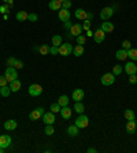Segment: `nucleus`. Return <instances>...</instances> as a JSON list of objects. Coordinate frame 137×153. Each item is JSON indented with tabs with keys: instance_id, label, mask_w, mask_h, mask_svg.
<instances>
[{
	"instance_id": "obj_1",
	"label": "nucleus",
	"mask_w": 137,
	"mask_h": 153,
	"mask_svg": "<svg viewBox=\"0 0 137 153\" xmlns=\"http://www.w3.org/2000/svg\"><path fill=\"white\" fill-rule=\"evenodd\" d=\"M4 77L7 79L8 83L14 81L16 77H18V72H16V69L14 68V66H8V68L6 69V72H4Z\"/></svg>"
},
{
	"instance_id": "obj_2",
	"label": "nucleus",
	"mask_w": 137,
	"mask_h": 153,
	"mask_svg": "<svg viewBox=\"0 0 137 153\" xmlns=\"http://www.w3.org/2000/svg\"><path fill=\"white\" fill-rule=\"evenodd\" d=\"M78 128H86L88 125H89V119H88V116H85V115H80L77 119H75V123H74Z\"/></svg>"
},
{
	"instance_id": "obj_3",
	"label": "nucleus",
	"mask_w": 137,
	"mask_h": 153,
	"mask_svg": "<svg viewBox=\"0 0 137 153\" xmlns=\"http://www.w3.org/2000/svg\"><path fill=\"white\" fill-rule=\"evenodd\" d=\"M27 91H29V95H32V97H40L43 94V87L40 84H30Z\"/></svg>"
},
{
	"instance_id": "obj_4",
	"label": "nucleus",
	"mask_w": 137,
	"mask_h": 153,
	"mask_svg": "<svg viewBox=\"0 0 137 153\" xmlns=\"http://www.w3.org/2000/svg\"><path fill=\"white\" fill-rule=\"evenodd\" d=\"M73 46L70 44V43H65V44H60L59 46V55H63V57H66V55H70L71 52H73Z\"/></svg>"
},
{
	"instance_id": "obj_5",
	"label": "nucleus",
	"mask_w": 137,
	"mask_h": 153,
	"mask_svg": "<svg viewBox=\"0 0 137 153\" xmlns=\"http://www.w3.org/2000/svg\"><path fill=\"white\" fill-rule=\"evenodd\" d=\"M114 81H115L114 73H104L102 76V84L103 86H113Z\"/></svg>"
},
{
	"instance_id": "obj_6",
	"label": "nucleus",
	"mask_w": 137,
	"mask_h": 153,
	"mask_svg": "<svg viewBox=\"0 0 137 153\" xmlns=\"http://www.w3.org/2000/svg\"><path fill=\"white\" fill-rule=\"evenodd\" d=\"M113 14H114V8L113 7H104L100 11V18H102L103 21H107V20H110L111 17H113Z\"/></svg>"
},
{
	"instance_id": "obj_7",
	"label": "nucleus",
	"mask_w": 137,
	"mask_h": 153,
	"mask_svg": "<svg viewBox=\"0 0 137 153\" xmlns=\"http://www.w3.org/2000/svg\"><path fill=\"white\" fill-rule=\"evenodd\" d=\"M43 115H44V108H37V109H34V110H32L30 112L29 119L36 121V120H39L40 117H43Z\"/></svg>"
},
{
	"instance_id": "obj_8",
	"label": "nucleus",
	"mask_w": 137,
	"mask_h": 153,
	"mask_svg": "<svg viewBox=\"0 0 137 153\" xmlns=\"http://www.w3.org/2000/svg\"><path fill=\"white\" fill-rule=\"evenodd\" d=\"M104 39H106V32H104V30H102V29H98L96 32H93V40L96 41L98 44L103 43V41H104Z\"/></svg>"
},
{
	"instance_id": "obj_9",
	"label": "nucleus",
	"mask_w": 137,
	"mask_h": 153,
	"mask_svg": "<svg viewBox=\"0 0 137 153\" xmlns=\"http://www.w3.org/2000/svg\"><path fill=\"white\" fill-rule=\"evenodd\" d=\"M11 144H12V139L10 135H0V148L7 149Z\"/></svg>"
},
{
	"instance_id": "obj_10",
	"label": "nucleus",
	"mask_w": 137,
	"mask_h": 153,
	"mask_svg": "<svg viewBox=\"0 0 137 153\" xmlns=\"http://www.w3.org/2000/svg\"><path fill=\"white\" fill-rule=\"evenodd\" d=\"M58 18L62 21V22H67V21L70 20V11L66 10V8H60L58 12Z\"/></svg>"
},
{
	"instance_id": "obj_11",
	"label": "nucleus",
	"mask_w": 137,
	"mask_h": 153,
	"mask_svg": "<svg viewBox=\"0 0 137 153\" xmlns=\"http://www.w3.org/2000/svg\"><path fill=\"white\" fill-rule=\"evenodd\" d=\"M43 121L45 123V124H54L55 121H56V119H55V113L52 112H44L43 115Z\"/></svg>"
},
{
	"instance_id": "obj_12",
	"label": "nucleus",
	"mask_w": 137,
	"mask_h": 153,
	"mask_svg": "<svg viewBox=\"0 0 137 153\" xmlns=\"http://www.w3.org/2000/svg\"><path fill=\"white\" fill-rule=\"evenodd\" d=\"M84 95H85L84 90H81V88H75L74 91H73V94H71V98H73V99H74L75 102H80L81 99H84Z\"/></svg>"
},
{
	"instance_id": "obj_13",
	"label": "nucleus",
	"mask_w": 137,
	"mask_h": 153,
	"mask_svg": "<svg viewBox=\"0 0 137 153\" xmlns=\"http://www.w3.org/2000/svg\"><path fill=\"white\" fill-rule=\"evenodd\" d=\"M125 72L128 73V75H136L137 73V66H136V64H134V61L128 62V64L125 65Z\"/></svg>"
},
{
	"instance_id": "obj_14",
	"label": "nucleus",
	"mask_w": 137,
	"mask_h": 153,
	"mask_svg": "<svg viewBox=\"0 0 137 153\" xmlns=\"http://www.w3.org/2000/svg\"><path fill=\"white\" fill-rule=\"evenodd\" d=\"M82 30H84V29H82V25H80V24H73V26L70 28V33L74 37L82 35Z\"/></svg>"
},
{
	"instance_id": "obj_15",
	"label": "nucleus",
	"mask_w": 137,
	"mask_h": 153,
	"mask_svg": "<svg viewBox=\"0 0 137 153\" xmlns=\"http://www.w3.org/2000/svg\"><path fill=\"white\" fill-rule=\"evenodd\" d=\"M71 113H73V110L69 108V105L62 106V109H60V115H62V117L63 119H66V120H69V119L71 117Z\"/></svg>"
},
{
	"instance_id": "obj_16",
	"label": "nucleus",
	"mask_w": 137,
	"mask_h": 153,
	"mask_svg": "<svg viewBox=\"0 0 137 153\" xmlns=\"http://www.w3.org/2000/svg\"><path fill=\"white\" fill-rule=\"evenodd\" d=\"M18 127V123L15 120H7L4 121V130H7V131H14V130Z\"/></svg>"
},
{
	"instance_id": "obj_17",
	"label": "nucleus",
	"mask_w": 137,
	"mask_h": 153,
	"mask_svg": "<svg viewBox=\"0 0 137 153\" xmlns=\"http://www.w3.org/2000/svg\"><path fill=\"white\" fill-rule=\"evenodd\" d=\"M88 14H89V12H86L84 8H78V10L75 11V18H77V20H81V21H85V20H88Z\"/></svg>"
},
{
	"instance_id": "obj_18",
	"label": "nucleus",
	"mask_w": 137,
	"mask_h": 153,
	"mask_svg": "<svg viewBox=\"0 0 137 153\" xmlns=\"http://www.w3.org/2000/svg\"><path fill=\"white\" fill-rule=\"evenodd\" d=\"M21 87H22V83H21L18 79H15L14 81H11L10 83V88H11V93H18L21 90Z\"/></svg>"
},
{
	"instance_id": "obj_19",
	"label": "nucleus",
	"mask_w": 137,
	"mask_h": 153,
	"mask_svg": "<svg viewBox=\"0 0 137 153\" xmlns=\"http://www.w3.org/2000/svg\"><path fill=\"white\" fill-rule=\"evenodd\" d=\"M136 120H129L128 121V124H126V133L128 134H133L134 131H136Z\"/></svg>"
},
{
	"instance_id": "obj_20",
	"label": "nucleus",
	"mask_w": 137,
	"mask_h": 153,
	"mask_svg": "<svg viewBox=\"0 0 137 153\" xmlns=\"http://www.w3.org/2000/svg\"><path fill=\"white\" fill-rule=\"evenodd\" d=\"M49 46H47V44H41L40 47H34V50L36 51H39L41 55H47V54H49Z\"/></svg>"
},
{
	"instance_id": "obj_21",
	"label": "nucleus",
	"mask_w": 137,
	"mask_h": 153,
	"mask_svg": "<svg viewBox=\"0 0 137 153\" xmlns=\"http://www.w3.org/2000/svg\"><path fill=\"white\" fill-rule=\"evenodd\" d=\"M78 133H80V128L75 124L69 125V128H67V134H69L70 137H77V135H78Z\"/></svg>"
},
{
	"instance_id": "obj_22",
	"label": "nucleus",
	"mask_w": 137,
	"mask_h": 153,
	"mask_svg": "<svg viewBox=\"0 0 137 153\" xmlns=\"http://www.w3.org/2000/svg\"><path fill=\"white\" fill-rule=\"evenodd\" d=\"M48 7L51 8V10H55V11H58L62 8V3L59 1V0H51L49 4H48Z\"/></svg>"
},
{
	"instance_id": "obj_23",
	"label": "nucleus",
	"mask_w": 137,
	"mask_h": 153,
	"mask_svg": "<svg viewBox=\"0 0 137 153\" xmlns=\"http://www.w3.org/2000/svg\"><path fill=\"white\" fill-rule=\"evenodd\" d=\"M102 30H104L106 33H111L114 30V25L111 24V22H103L102 24Z\"/></svg>"
},
{
	"instance_id": "obj_24",
	"label": "nucleus",
	"mask_w": 137,
	"mask_h": 153,
	"mask_svg": "<svg viewBox=\"0 0 137 153\" xmlns=\"http://www.w3.org/2000/svg\"><path fill=\"white\" fill-rule=\"evenodd\" d=\"M115 57H117V59L119 61H125L126 58H128V50H119V51H117V54H115Z\"/></svg>"
},
{
	"instance_id": "obj_25",
	"label": "nucleus",
	"mask_w": 137,
	"mask_h": 153,
	"mask_svg": "<svg viewBox=\"0 0 137 153\" xmlns=\"http://www.w3.org/2000/svg\"><path fill=\"white\" fill-rule=\"evenodd\" d=\"M123 116H125V119L128 121L129 120H136V117H134V112L132 110V109H126L125 112H123Z\"/></svg>"
},
{
	"instance_id": "obj_26",
	"label": "nucleus",
	"mask_w": 137,
	"mask_h": 153,
	"mask_svg": "<svg viewBox=\"0 0 137 153\" xmlns=\"http://www.w3.org/2000/svg\"><path fill=\"white\" fill-rule=\"evenodd\" d=\"M27 17H29V12H27V11H19V12H16L15 18L18 21H26Z\"/></svg>"
},
{
	"instance_id": "obj_27",
	"label": "nucleus",
	"mask_w": 137,
	"mask_h": 153,
	"mask_svg": "<svg viewBox=\"0 0 137 153\" xmlns=\"http://www.w3.org/2000/svg\"><path fill=\"white\" fill-rule=\"evenodd\" d=\"M128 58H130L132 61H137V50L136 49L128 50Z\"/></svg>"
},
{
	"instance_id": "obj_28",
	"label": "nucleus",
	"mask_w": 137,
	"mask_h": 153,
	"mask_svg": "<svg viewBox=\"0 0 137 153\" xmlns=\"http://www.w3.org/2000/svg\"><path fill=\"white\" fill-rule=\"evenodd\" d=\"M73 54H74L75 57H81L82 54H84V46H77V47H74L73 49Z\"/></svg>"
},
{
	"instance_id": "obj_29",
	"label": "nucleus",
	"mask_w": 137,
	"mask_h": 153,
	"mask_svg": "<svg viewBox=\"0 0 137 153\" xmlns=\"http://www.w3.org/2000/svg\"><path fill=\"white\" fill-rule=\"evenodd\" d=\"M74 110L77 113H78V115H81V113H84V110H85V106H84V105L81 104V101L80 102H75V105H74Z\"/></svg>"
},
{
	"instance_id": "obj_30",
	"label": "nucleus",
	"mask_w": 137,
	"mask_h": 153,
	"mask_svg": "<svg viewBox=\"0 0 137 153\" xmlns=\"http://www.w3.org/2000/svg\"><path fill=\"white\" fill-rule=\"evenodd\" d=\"M58 104L60 105V106H66V105H69V97L67 95H60L58 99Z\"/></svg>"
},
{
	"instance_id": "obj_31",
	"label": "nucleus",
	"mask_w": 137,
	"mask_h": 153,
	"mask_svg": "<svg viewBox=\"0 0 137 153\" xmlns=\"http://www.w3.org/2000/svg\"><path fill=\"white\" fill-rule=\"evenodd\" d=\"M60 44H62V36H59V35H55V36H52V46H56V47H59Z\"/></svg>"
},
{
	"instance_id": "obj_32",
	"label": "nucleus",
	"mask_w": 137,
	"mask_h": 153,
	"mask_svg": "<svg viewBox=\"0 0 137 153\" xmlns=\"http://www.w3.org/2000/svg\"><path fill=\"white\" fill-rule=\"evenodd\" d=\"M0 94H1L3 97H8V95L11 94V88L7 87V86H3V87H0Z\"/></svg>"
},
{
	"instance_id": "obj_33",
	"label": "nucleus",
	"mask_w": 137,
	"mask_h": 153,
	"mask_svg": "<svg viewBox=\"0 0 137 153\" xmlns=\"http://www.w3.org/2000/svg\"><path fill=\"white\" fill-rule=\"evenodd\" d=\"M122 70H123V66H121V65H114V68H113L114 76H119L122 73Z\"/></svg>"
},
{
	"instance_id": "obj_34",
	"label": "nucleus",
	"mask_w": 137,
	"mask_h": 153,
	"mask_svg": "<svg viewBox=\"0 0 137 153\" xmlns=\"http://www.w3.org/2000/svg\"><path fill=\"white\" fill-rule=\"evenodd\" d=\"M60 109H62V106L56 102V104H52L51 105V108H49V110H51L52 113H58V112H60Z\"/></svg>"
},
{
	"instance_id": "obj_35",
	"label": "nucleus",
	"mask_w": 137,
	"mask_h": 153,
	"mask_svg": "<svg viewBox=\"0 0 137 153\" xmlns=\"http://www.w3.org/2000/svg\"><path fill=\"white\" fill-rule=\"evenodd\" d=\"M44 133L47 134V135H52V134L55 133L54 127H52V124H45V130H44Z\"/></svg>"
},
{
	"instance_id": "obj_36",
	"label": "nucleus",
	"mask_w": 137,
	"mask_h": 153,
	"mask_svg": "<svg viewBox=\"0 0 137 153\" xmlns=\"http://www.w3.org/2000/svg\"><path fill=\"white\" fill-rule=\"evenodd\" d=\"M75 39H77V44H80V46H84V44H85L86 37L84 36V35H80V36H77Z\"/></svg>"
},
{
	"instance_id": "obj_37",
	"label": "nucleus",
	"mask_w": 137,
	"mask_h": 153,
	"mask_svg": "<svg viewBox=\"0 0 137 153\" xmlns=\"http://www.w3.org/2000/svg\"><path fill=\"white\" fill-rule=\"evenodd\" d=\"M27 20L32 21V22H36V21L39 20V15L34 14V12H29V17H27Z\"/></svg>"
},
{
	"instance_id": "obj_38",
	"label": "nucleus",
	"mask_w": 137,
	"mask_h": 153,
	"mask_svg": "<svg viewBox=\"0 0 137 153\" xmlns=\"http://www.w3.org/2000/svg\"><path fill=\"white\" fill-rule=\"evenodd\" d=\"M122 49H123V50L132 49V43H130L129 40H123V41H122Z\"/></svg>"
},
{
	"instance_id": "obj_39",
	"label": "nucleus",
	"mask_w": 137,
	"mask_h": 153,
	"mask_svg": "<svg viewBox=\"0 0 137 153\" xmlns=\"http://www.w3.org/2000/svg\"><path fill=\"white\" fill-rule=\"evenodd\" d=\"M71 7V0H65L62 3V8H66V10H70Z\"/></svg>"
},
{
	"instance_id": "obj_40",
	"label": "nucleus",
	"mask_w": 137,
	"mask_h": 153,
	"mask_svg": "<svg viewBox=\"0 0 137 153\" xmlns=\"http://www.w3.org/2000/svg\"><path fill=\"white\" fill-rule=\"evenodd\" d=\"M49 54H52V55H58V54H59V47L52 46L51 49H49Z\"/></svg>"
},
{
	"instance_id": "obj_41",
	"label": "nucleus",
	"mask_w": 137,
	"mask_h": 153,
	"mask_svg": "<svg viewBox=\"0 0 137 153\" xmlns=\"http://www.w3.org/2000/svg\"><path fill=\"white\" fill-rule=\"evenodd\" d=\"M14 68H15V69H22V68H24V62H22V61H19V59H15Z\"/></svg>"
},
{
	"instance_id": "obj_42",
	"label": "nucleus",
	"mask_w": 137,
	"mask_h": 153,
	"mask_svg": "<svg viewBox=\"0 0 137 153\" xmlns=\"http://www.w3.org/2000/svg\"><path fill=\"white\" fill-rule=\"evenodd\" d=\"M82 29H85V30L90 29V20H85V21H84V24H82Z\"/></svg>"
},
{
	"instance_id": "obj_43",
	"label": "nucleus",
	"mask_w": 137,
	"mask_h": 153,
	"mask_svg": "<svg viewBox=\"0 0 137 153\" xmlns=\"http://www.w3.org/2000/svg\"><path fill=\"white\" fill-rule=\"evenodd\" d=\"M129 81L132 84H136L137 83V76L136 75H129Z\"/></svg>"
},
{
	"instance_id": "obj_44",
	"label": "nucleus",
	"mask_w": 137,
	"mask_h": 153,
	"mask_svg": "<svg viewBox=\"0 0 137 153\" xmlns=\"http://www.w3.org/2000/svg\"><path fill=\"white\" fill-rule=\"evenodd\" d=\"M8 10H10V6H1V7H0V12H1V14H7Z\"/></svg>"
},
{
	"instance_id": "obj_45",
	"label": "nucleus",
	"mask_w": 137,
	"mask_h": 153,
	"mask_svg": "<svg viewBox=\"0 0 137 153\" xmlns=\"http://www.w3.org/2000/svg\"><path fill=\"white\" fill-rule=\"evenodd\" d=\"M7 79H6V77L4 76H0V87H3V86H7Z\"/></svg>"
},
{
	"instance_id": "obj_46",
	"label": "nucleus",
	"mask_w": 137,
	"mask_h": 153,
	"mask_svg": "<svg viewBox=\"0 0 137 153\" xmlns=\"http://www.w3.org/2000/svg\"><path fill=\"white\" fill-rule=\"evenodd\" d=\"M15 59H16V58H8L7 65H8V66H14V64H15Z\"/></svg>"
},
{
	"instance_id": "obj_47",
	"label": "nucleus",
	"mask_w": 137,
	"mask_h": 153,
	"mask_svg": "<svg viewBox=\"0 0 137 153\" xmlns=\"http://www.w3.org/2000/svg\"><path fill=\"white\" fill-rule=\"evenodd\" d=\"M71 26H73V24L70 22V20L67 21V22H65V28H66V29H70Z\"/></svg>"
},
{
	"instance_id": "obj_48",
	"label": "nucleus",
	"mask_w": 137,
	"mask_h": 153,
	"mask_svg": "<svg viewBox=\"0 0 137 153\" xmlns=\"http://www.w3.org/2000/svg\"><path fill=\"white\" fill-rule=\"evenodd\" d=\"M86 36H88V37H93V32H92L90 29H88V30H86Z\"/></svg>"
},
{
	"instance_id": "obj_49",
	"label": "nucleus",
	"mask_w": 137,
	"mask_h": 153,
	"mask_svg": "<svg viewBox=\"0 0 137 153\" xmlns=\"http://www.w3.org/2000/svg\"><path fill=\"white\" fill-rule=\"evenodd\" d=\"M86 152H88V153H96L98 150L95 149V148H88V149H86Z\"/></svg>"
},
{
	"instance_id": "obj_50",
	"label": "nucleus",
	"mask_w": 137,
	"mask_h": 153,
	"mask_svg": "<svg viewBox=\"0 0 137 153\" xmlns=\"http://www.w3.org/2000/svg\"><path fill=\"white\" fill-rule=\"evenodd\" d=\"M4 152V149H3V148H0V153H3Z\"/></svg>"
},
{
	"instance_id": "obj_51",
	"label": "nucleus",
	"mask_w": 137,
	"mask_h": 153,
	"mask_svg": "<svg viewBox=\"0 0 137 153\" xmlns=\"http://www.w3.org/2000/svg\"><path fill=\"white\" fill-rule=\"evenodd\" d=\"M59 1H60V3H63V1H65V0H59Z\"/></svg>"
}]
</instances>
